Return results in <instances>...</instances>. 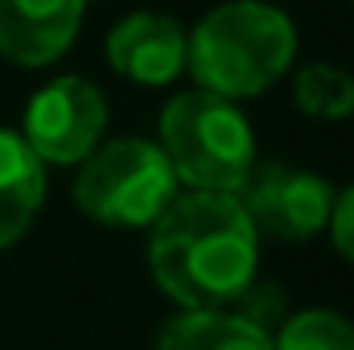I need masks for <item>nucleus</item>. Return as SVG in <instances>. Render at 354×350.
Segmentation results:
<instances>
[{
	"instance_id": "f257e3e1",
	"label": "nucleus",
	"mask_w": 354,
	"mask_h": 350,
	"mask_svg": "<svg viewBox=\"0 0 354 350\" xmlns=\"http://www.w3.org/2000/svg\"><path fill=\"white\" fill-rule=\"evenodd\" d=\"M260 264V235L235 194H177L149 231V272L181 309H227Z\"/></svg>"
},
{
	"instance_id": "f03ea898",
	"label": "nucleus",
	"mask_w": 354,
	"mask_h": 350,
	"mask_svg": "<svg viewBox=\"0 0 354 350\" xmlns=\"http://www.w3.org/2000/svg\"><path fill=\"white\" fill-rule=\"evenodd\" d=\"M297 58L288 12L268 0H227L185 33V66L198 87L223 99L264 95Z\"/></svg>"
},
{
	"instance_id": "7ed1b4c3",
	"label": "nucleus",
	"mask_w": 354,
	"mask_h": 350,
	"mask_svg": "<svg viewBox=\"0 0 354 350\" xmlns=\"http://www.w3.org/2000/svg\"><path fill=\"white\" fill-rule=\"evenodd\" d=\"M161 153L189 190L235 194L256 165V136L235 99L185 91L161 107Z\"/></svg>"
},
{
	"instance_id": "20e7f679",
	"label": "nucleus",
	"mask_w": 354,
	"mask_h": 350,
	"mask_svg": "<svg viewBox=\"0 0 354 350\" xmlns=\"http://www.w3.org/2000/svg\"><path fill=\"white\" fill-rule=\"evenodd\" d=\"M177 198V174L157 140L115 136L99 140L79 161L75 202L103 227H153Z\"/></svg>"
},
{
	"instance_id": "39448f33",
	"label": "nucleus",
	"mask_w": 354,
	"mask_h": 350,
	"mask_svg": "<svg viewBox=\"0 0 354 350\" xmlns=\"http://www.w3.org/2000/svg\"><path fill=\"white\" fill-rule=\"evenodd\" d=\"M235 198L252 219L256 235L280 243H305L326 231L338 194L326 177L297 169L288 161H256L243 185L235 190Z\"/></svg>"
},
{
	"instance_id": "423d86ee",
	"label": "nucleus",
	"mask_w": 354,
	"mask_h": 350,
	"mask_svg": "<svg viewBox=\"0 0 354 350\" xmlns=\"http://www.w3.org/2000/svg\"><path fill=\"white\" fill-rule=\"evenodd\" d=\"M103 128H107L103 91L79 75H62L29 99L21 136L41 165H79L103 140Z\"/></svg>"
},
{
	"instance_id": "0eeeda50",
	"label": "nucleus",
	"mask_w": 354,
	"mask_h": 350,
	"mask_svg": "<svg viewBox=\"0 0 354 350\" xmlns=\"http://www.w3.org/2000/svg\"><path fill=\"white\" fill-rule=\"evenodd\" d=\"M87 0H0V54L17 66H50L79 37Z\"/></svg>"
},
{
	"instance_id": "6e6552de",
	"label": "nucleus",
	"mask_w": 354,
	"mask_h": 350,
	"mask_svg": "<svg viewBox=\"0 0 354 350\" xmlns=\"http://www.w3.org/2000/svg\"><path fill=\"white\" fill-rule=\"evenodd\" d=\"M107 62L145 87H165L185 71V29L165 12H132L107 33Z\"/></svg>"
},
{
	"instance_id": "1a4fd4ad",
	"label": "nucleus",
	"mask_w": 354,
	"mask_h": 350,
	"mask_svg": "<svg viewBox=\"0 0 354 350\" xmlns=\"http://www.w3.org/2000/svg\"><path fill=\"white\" fill-rule=\"evenodd\" d=\"M46 202V165L21 132L0 128V248H12Z\"/></svg>"
},
{
	"instance_id": "9d476101",
	"label": "nucleus",
	"mask_w": 354,
	"mask_h": 350,
	"mask_svg": "<svg viewBox=\"0 0 354 350\" xmlns=\"http://www.w3.org/2000/svg\"><path fill=\"white\" fill-rule=\"evenodd\" d=\"M153 350H272V338L231 309H185L165 322Z\"/></svg>"
},
{
	"instance_id": "9b49d317",
	"label": "nucleus",
	"mask_w": 354,
	"mask_h": 350,
	"mask_svg": "<svg viewBox=\"0 0 354 350\" xmlns=\"http://www.w3.org/2000/svg\"><path fill=\"white\" fill-rule=\"evenodd\" d=\"M297 107L313 120H342L354 111V75L334 62H309L297 71Z\"/></svg>"
},
{
	"instance_id": "f8f14e48",
	"label": "nucleus",
	"mask_w": 354,
	"mask_h": 350,
	"mask_svg": "<svg viewBox=\"0 0 354 350\" xmlns=\"http://www.w3.org/2000/svg\"><path fill=\"white\" fill-rule=\"evenodd\" d=\"M272 350H354V322L334 309L288 313L272 338Z\"/></svg>"
},
{
	"instance_id": "ddd939ff",
	"label": "nucleus",
	"mask_w": 354,
	"mask_h": 350,
	"mask_svg": "<svg viewBox=\"0 0 354 350\" xmlns=\"http://www.w3.org/2000/svg\"><path fill=\"white\" fill-rule=\"evenodd\" d=\"M227 309L239 313L243 322H252L256 330H264L268 338H276V330L288 322V297H284V288L280 284H260V280H252Z\"/></svg>"
},
{
	"instance_id": "4468645a",
	"label": "nucleus",
	"mask_w": 354,
	"mask_h": 350,
	"mask_svg": "<svg viewBox=\"0 0 354 350\" xmlns=\"http://www.w3.org/2000/svg\"><path fill=\"white\" fill-rule=\"evenodd\" d=\"M326 231H330L334 248L342 252V260L354 264V185H351V190H342V194L334 198V210H330Z\"/></svg>"
}]
</instances>
